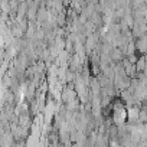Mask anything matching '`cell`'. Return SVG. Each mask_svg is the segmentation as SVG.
Listing matches in <instances>:
<instances>
[{
    "instance_id": "1",
    "label": "cell",
    "mask_w": 147,
    "mask_h": 147,
    "mask_svg": "<svg viewBox=\"0 0 147 147\" xmlns=\"http://www.w3.org/2000/svg\"><path fill=\"white\" fill-rule=\"evenodd\" d=\"M136 46L140 55H147V33L136 39Z\"/></svg>"
},
{
    "instance_id": "2",
    "label": "cell",
    "mask_w": 147,
    "mask_h": 147,
    "mask_svg": "<svg viewBox=\"0 0 147 147\" xmlns=\"http://www.w3.org/2000/svg\"><path fill=\"white\" fill-rule=\"evenodd\" d=\"M97 30V26H95V23L92 22V20H87L85 23H84V28H82V33L85 35V36H90V35H92L94 32Z\"/></svg>"
},
{
    "instance_id": "3",
    "label": "cell",
    "mask_w": 147,
    "mask_h": 147,
    "mask_svg": "<svg viewBox=\"0 0 147 147\" xmlns=\"http://www.w3.org/2000/svg\"><path fill=\"white\" fill-rule=\"evenodd\" d=\"M146 62H147L146 55H140V58H138V61H137V63H136L137 72H144V69H146Z\"/></svg>"
}]
</instances>
